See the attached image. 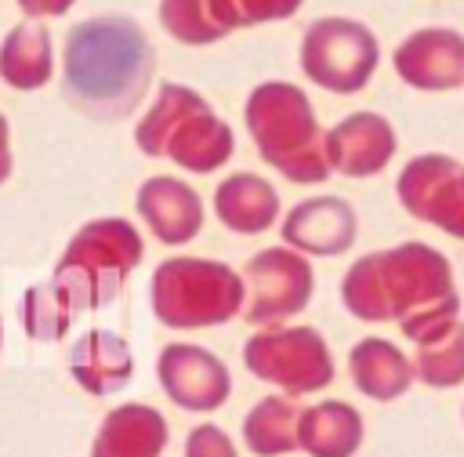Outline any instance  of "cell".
Here are the masks:
<instances>
[{
    "instance_id": "1",
    "label": "cell",
    "mask_w": 464,
    "mask_h": 457,
    "mask_svg": "<svg viewBox=\"0 0 464 457\" xmlns=\"http://www.w3.org/2000/svg\"><path fill=\"white\" fill-rule=\"evenodd\" d=\"M344 308L362 323H399L402 337L420 348L460 323V294L450 258L420 239L370 250L341 279Z\"/></svg>"
},
{
    "instance_id": "2",
    "label": "cell",
    "mask_w": 464,
    "mask_h": 457,
    "mask_svg": "<svg viewBox=\"0 0 464 457\" xmlns=\"http://www.w3.org/2000/svg\"><path fill=\"white\" fill-rule=\"evenodd\" d=\"M156 73L145 29L127 15H98L69 29L62 51L65 98L94 120L130 116Z\"/></svg>"
},
{
    "instance_id": "3",
    "label": "cell",
    "mask_w": 464,
    "mask_h": 457,
    "mask_svg": "<svg viewBox=\"0 0 464 457\" xmlns=\"http://www.w3.org/2000/svg\"><path fill=\"white\" fill-rule=\"evenodd\" d=\"M246 131L257 156L297 185H319L330 178L323 131L308 94L286 80H265L246 98Z\"/></svg>"
},
{
    "instance_id": "4",
    "label": "cell",
    "mask_w": 464,
    "mask_h": 457,
    "mask_svg": "<svg viewBox=\"0 0 464 457\" xmlns=\"http://www.w3.org/2000/svg\"><path fill=\"white\" fill-rule=\"evenodd\" d=\"M134 141L145 156H167L192 174H210L228 163L236 138L225 120L185 83H160L156 102L134 127Z\"/></svg>"
},
{
    "instance_id": "5",
    "label": "cell",
    "mask_w": 464,
    "mask_h": 457,
    "mask_svg": "<svg viewBox=\"0 0 464 457\" xmlns=\"http://www.w3.org/2000/svg\"><path fill=\"white\" fill-rule=\"evenodd\" d=\"M141 254V232L127 218H94L69 239L51 279L62 287L72 312H91L123 290Z\"/></svg>"
},
{
    "instance_id": "6",
    "label": "cell",
    "mask_w": 464,
    "mask_h": 457,
    "mask_svg": "<svg viewBox=\"0 0 464 457\" xmlns=\"http://www.w3.org/2000/svg\"><path fill=\"white\" fill-rule=\"evenodd\" d=\"M243 276L210 258H170L152 272V312L163 326H221L243 308Z\"/></svg>"
},
{
    "instance_id": "7",
    "label": "cell",
    "mask_w": 464,
    "mask_h": 457,
    "mask_svg": "<svg viewBox=\"0 0 464 457\" xmlns=\"http://www.w3.org/2000/svg\"><path fill=\"white\" fill-rule=\"evenodd\" d=\"M381 62V44L373 29L359 18L330 15L315 18L301 36V69L304 76L330 94L362 91Z\"/></svg>"
},
{
    "instance_id": "8",
    "label": "cell",
    "mask_w": 464,
    "mask_h": 457,
    "mask_svg": "<svg viewBox=\"0 0 464 457\" xmlns=\"http://www.w3.org/2000/svg\"><path fill=\"white\" fill-rule=\"evenodd\" d=\"M243 366L294 399L323 392L334 381V355L315 326H261L243 345Z\"/></svg>"
},
{
    "instance_id": "9",
    "label": "cell",
    "mask_w": 464,
    "mask_h": 457,
    "mask_svg": "<svg viewBox=\"0 0 464 457\" xmlns=\"http://www.w3.org/2000/svg\"><path fill=\"white\" fill-rule=\"evenodd\" d=\"M315 272L304 254L290 247H265L243 268V312L254 326H279L308 308Z\"/></svg>"
},
{
    "instance_id": "10",
    "label": "cell",
    "mask_w": 464,
    "mask_h": 457,
    "mask_svg": "<svg viewBox=\"0 0 464 457\" xmlns=\"http://www.w3.org/2000/svg\"><path fill=\"white\" fill-rule=\"evenodd\" d=\"M402 210L424 225L464 239V163L446 152H420L406 160L395 178Z\"/></svg>"
},
{
    "instance_id": "11",
    "label": "cell",
    "mask_w": 464,
    "mask_h": 457,
    "mask_svg": "<svg viewBox=\"0 0 464 457\" xmlns=\"http://www.w3.org/2000/svg\"><path fill=\"white\" fill-rule=\"evenodd\" d=\"M156 377L167 399L188 413H210L228 403L232 395V374L228 366L199 345H167L156 359Z\"/></svg>"
},
{
    "instance_id": "12",
    "label": "cell",
    "mask_w": 464,
    "mask_h": 457,
    "mask_svg": "<svg viewBox=\"0 0 464 457\" xmlns=\"http://www.w3.org/2000/svg\"><path fill=\"white\" fill-rule=\"evenodd\" d=\"M395 76L413 91H457L464 87V33L450 25L413 29L392 54Z\"/></svg>"
},
{
    "instance_id": "13",
    "label": "cell",
    "mask_w": 464,
    "mask_h": 457,
    "mask_svg": "<svg viewBox=\"0 0 464 457\" xmlns=\"http://www.w3.org/2000/svg\"><path fill=\"white\" fill-rule=\"evenodd\" d=\"M323 145H326L330 170H337L344 178H373L392 163V156L399 149V134L388 116H381L373 109H359V112L344 116L341 123H334L326 131Z\"/></svg>"
},
{
    "instance_id": "14",
    "label": "cell",
    "mask_w": 464,
    "mask_h": 457,
    "mask_svg": "<svg viewBox=\"0 0 464 457\" xmlns=\"http://www.w3.org/2000/svg\"><path fill=\"white\" fill-rule=\"evenodd\" d=\"M359 218L348 199L341 196H312L290 207L283 218V239L297 254L337 258L355 243Z\"/></svg>"
},
{
    "instance_id": "15",
    "label": "cell",
    "mask_w": 464,
    "mask_h": 457,
    "mask_svg": "<svg viewBox=\"0 0 464 457\" xmlns=\"http://www.w3.org/2000/svg\"><path fill=\"white\" fill-rule=\"evenodd\" d=\"M134 207L145 218L149 232H156V239L170 247L188 243L203 228V199L188 181L178 178H149L138 189Z\"/></svg>"
},
{
    "instance_id": "16",
    "label": "cell",
    "mask_w": 464,
    "mask_h": 457,
    "mask_svg": "<svg viewBox=\"0 0 464 457\" xmlns=\"http://www.w3.org/2000/svg\"><path fill=\"white\" fill-rule=\"evenodd\" d=\"M167 417L149 403L109 410L91 442V457H160L167 446Z\"/></svg>"
},
{
    "instance_id": "17",
    "label": "cell",
    "mask_w": 464,
    "mask_h": 457,
    "mask_svg": "<svg viewBox=\"0 0 464 457\" xmlns=\"http://www.w3.org/2000/svg\"><path fill=\"white\" fill-rule=\"evenodd\" d=\"M69 374L87 395H116L134 377V355L112 330H87L69 352Z\"/></svg>"
},
{
    "instance_id": "18",
    "label": "cell",
    "mask_w": 464,
    "mask_h": 457,
    "mask_svg": "<svg viewBox=\"0 0 464 457\" xmlns=\"http://www.w3.org/2000/svg\"><path fill=\"white\" fill-rule=\"evenodd\" d=\"M348 374L352 384L373 399V403H392L402 399L413 388V359L392 345L388 337H362L348 352Z\"/></svg>"
},
{
    "instance_id": "19",
    "label": "cell",
    "mask_w": 464,
    "mask_h": 457,
    "mask_svg": "<svg viewBox=\"0 0 464 457\" xmlns=\"http://www.w3.org/2000/svg\"><path fill=\"white\" fill-rule=\"evenodd\" d=\"M366 439L362 413L344 399H323L301 406L297 417V450L308 457H355Z\"/></svg>"
},
{
    "instance_id": "20",
    "label": "cell",
    "mask_w": 464,
    "mask_h": 457,
    "mask_svg": "<svg viewBox=\"0 0 464 457\" xmlns=\"http://www.w3.org/2000/svg\"><path fill=\"white\" fill-rule=\"evenodd\" d=\"M214 210L225 228L239 236H254L276 225L279 218V192L257 174H232L214 189Z\"/></svg>"
},
{
    "instance_id": "21",
    "label": "cell",
    "mask_w": 464,
    "mask_h": 457,
    "mask_svg": "<svg viewBox=\"0 0 464 457\" xmlns=\"http://www.w3.org/2000/svg\"><path fill=\"white\" fill-rule=\"evenodd\" d=\"M301 406L294 395H265L243 417V442L254 457H283L297 450Z\"/></svg>"
},
{
    "instance_id": "22",
    "label": "cell",
    "mask_w": 464,
    "mask_h": 457,
    "mask_svg": "<svg viewBox=\"0 0 464 457\" xmlns=\"http://www.w3.org/2000/svg\"><path fill=\"white\" fill-rule=\"evenodd\" d=\"M0 76L18 91H36L54 76L51 33L40 25H14L0 44Z\"/></svg>"
},
{
    "instance_id": "23",
    "label": "cell",
    "mask_w": 464,
    "mask_h": 457,
    "mask_svg": "<svg viewBox=\"0 0 464 457\" xmlns=\"http://www.w3.org/2000/svg\"><path fill=\"white\" fill-rule=\"evenodd\" d=\"M72 305L54 279L36 283L22 294V330L33 341H62L72 326Z\"/></svg>"
},
{
    "instance_id": "24",
    "label": "cell",
    "mask_w": 464,
    "mask_h": 457,
    "mask_svg": "<svg viewBox=\"0 0 464 457\" xmlns=\"http://www.w3.org/2000/svg\"><path fill=\"white\" fill-rule=\"evenodd\" d=\"M410 359H413V377L420 384L439 388V392L460 388L464 384V319L439 341L413 348Z\"/></svg>"
},
{
    "instance_id": "25",
    "label": "cell",
    "mask_w": 464,
    "mask_h": 457,
    "mask_svg": "<svg viewBox=\"0 0 464 457\" xmlns=\"http://www.w3.org/2000/svg\"><path fill=\"white\" fill-rule=\"evenodd\" d=\"M163 29L181 44H214L225 36V25L214 15V0H160Z\"/></svg>"
},
{
    "instance_id": "26",
    "label": "cell",
    "mask_w": 464,
    "mask_h": 457,
    "mask_svg": "<svg viewBox=\"0 0 464 457\" xmlns=\"http://www.w3.org/2000/svg\"><path fill=\"white\" fill-rule=\"evenodd\" d=\"M304 0H214V15L225 25V33L239 25H257V22H279L297 15Z\"/></svg>"
},
{
    "instance_id": "27",
    "label": "cell",
    "mask_w": 464,
    "mask_h": 457,
    "mask_svg": "<svg viewBox=\"0 0 464 457\" xmlns=\"http://www.w3.org/2000/svg\"><path fill=\"white\" fill-rule=\"evenodd\" d=\"M185 457H239V453H236L232 435L221 424L203 421L185 435Z\"/></svg>"
},
{
    "instance_id": "28",
    "label": "cell",
    "mask_w": 464,
    "mask_h": 457,
    "mask_svg": "<svg viewBox=\"0 0 464 457\" xmlns=\"http://www.w3.org/2000/svg\"><path fill=\"white\" fill-rule=\"evenodd\" d=\"M76 0H18V7L29 18H51V15H65Z\"/></svg>"
},
{
    "instance_id": "29",
    "label": "cell",
    "mask_w": 464,
    "mask_h": 457,
    "mask_svg": "<svg viewBox=\"0 0 464 457\" xmlns=\"http://www.w3.org/2000/svg\"><path fill=\"white\" fill-rule=\"evenodd\" d=\"M11 174V149H7V116L0 112V185Z\"/></svg>"
},
{
    "instance_id": "30",
    "label": "cell",
    "mask_w": 464,
    "mask_h": 457,
    "mask_svg": "<svg viewBox=\"0 0 464 457\" xmlns=\"http://www.w3.org/2000/svg\"><path fill=\"white\" fill-rule=\"evenodd\" d=\"M0 348H4V323H0Z\"/></svg>"
},
{
    "instance_id": "31",
    "label": "cell",
    "mask_w": 464,
    "mask_h": 457,
    "mask_svg": "<svg viewBox=\"0 0 464 457\" xmlns=\"http://www.w3.org/2000/svg\"><path fill=\"white\" fill-rule=\"evenodd\" d=\"M460 413H464V410H460Z\"/></svg>"
}]
</instances>
